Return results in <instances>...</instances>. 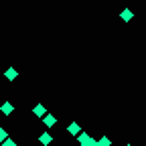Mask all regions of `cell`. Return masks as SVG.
Returning <instances> with one entry per match:
<instances>
[{
	"instance_id": "cell-1",
	"label": "cell",
	"mask_w": 146,
	"mask_h": 146,
	"mask_svg": "<svg viewBox=\"0 0 146 146\" xmlns=\"http://www.w3.org/2000/svg\"><path fill=\"white\" fill-rule=\"evenodd\" d=\"M43 122H45V126H47V128H53L55 124H57L55 116H51V114H45V116H43Z\"/></svg>"
},
{
	"instance_id": "cell-2",
	"label": "cell",
	"mask_w": 146,
	"mask_h": 146,
	"mask_svg": "<svg viewBox=\"0 0 146 146\" xmlns=\"http://www.w3.org/2000/svg\"><path fill=\"white\" fill-rule=\"evenodd\" d=\"M33 114H35L36 118H43V116L47 114V110H45V106H41V104H36V106H35V110H33Z\"/></svg>"
},
{
	"instance_id": "cell-3",
	"label": "cell",
	"mask_w": 146,
	"mask_h": 146,
	"mask_svg": "<svg viewBox=\"0 0 146 146\" xmlns=\"http://www.w3.org/2000/svg\"><path fill=\"white\" fill-rule=\"evenodd\" d=\"M0 110H2V114H4V116H8V114H12V112H14V106H12L10 102H4Z\"/></svg>"
},
{
	"instance_id": "cell-4",
	"label": "cell",
	"mask_w": 146,
	"mask_h": 146,
	"mask_svg": "<svg viewBox=\"0 0 146 146\" xmlns=\"http://www.w3.org/2000/svg\"><path fill=\"white\" fill-rule=\"evenodd\" d=\"M67 132H69L71 136H77V134H79V124H77V122L69 124V126H67Z\"/></svg>"
},
{
	"instance_id": "cell-5",
	"label": "cell",
	"mask_w": 146,
	"mask_h": 146,
	"mask_svg": "<svg viewBox=\"0 0 146 146\" xmlns=\"http://www.w3.org/2000/svg\"><path fill=\"white\" fill-rule=\"evenodd\" d=\"M4 75H6V79H10V81H12V79H16V75H18V73H16V69H14V67H8Z\"/></svg>"
},
{
	"instance_id": "cell-6",
	"label": "cell",
	"mask_w": 146,
	"mask_h": 146,
	"mask_svg": "<svg viewBox=\"0 0 146 146\" xmlns=\"http://www.w3.org/2000/svg\"><path fill=\"white\" fill-rule=\"evenodd\" d=\"M39 140H41V144H45V146H47V144H51V140H53V138H51V134H49V132H43Z\"/></svg>"
},
{
	"instance_id": "cell-7",
	"label": "cell",
	"mask_w": 146,
	"mask_h": 146,
	"mask_svg": "<svg viewBox=\"0 0 146 146\" xmlns=\"http://www.w3.org/2000/svg\"><path fill=\"white\" fill-rule=\"evenodd\" d=\"M120 16H122V21H126V23H128V21L132 18V10H130V8H126V10H122V14H120Z\"/></svg>"
},
{
	"instance_id": "cell-8",
	"label": "cell",
	"mask_w": 146,
	"mask_h": 146,
	"mask_svg": "<svg viewBox=\"0 0 146 146\" xmlns=\"http://www.w3.org/2000/svg\"><path fill=\"white\" fill-rule=\"evenodd\" d=\"M83 146H98V142H96L94 138H91V136H89V138H87V140L83 142Z\"/></svg>"
},
{
	"instance_id": "cell-9",
	"label": "cell",
	"mask_w": 146,
	"mask_h": 146,
	"mask_svg": "<svg viewBox=\"0 0 146 146\" xmlns=\"http://www.w3.org/2000/svg\"><path fill=\"white\" fill-rule=\"evenodd\" d=\"M110 144H112V142H110V138H106V136L98 142V146H110Z\"/></svg>"
},
{
	"instance_id": "cell-10",
	"label": "cell",
	"mask_w": 146,
	"mask_h": 146,
	"mask_svg": "<svg viewBox=\"0 0 146 146\" xmlns=\"http://www.w3.org/2000/svg\"><path fill=\"white\" fill-rule=\"evenodd\" d=\"M8 138V134H6V130H4V128H0V142H4Z\"/></svg>"
},
{
	"instance_id": "cell-11",
	"label": "cell",
	"mask_w": 146,
	"mask_h": 146,
	"mask_svg": "<svg viewBox=\"0 0 146 146\" xmlns=\"http://www.w3.org/2000/svg\"><path fill=\"white\" fill-rule=\"evenodd\" d=\"M2 144H4V146H16V142H14V140H10V138H6Z\"/></svg>"
},
{
	"instance_id": "cell-12",
	"label": "cell",
	"mask_w": 146,
	"mask_h": 146,
	"mask_svg": "<svg viewBox=\"0 0 146 146\" xmlns=\"http://www.w3.org/2000/svg\"><path fill=\"white\" fill-rule=\"evenodd\" d=\"M126 146H132V144H126Z\"/></svg>"
},
{
	"instance_id": "cell-13",
	"label": "cell",
	"mask_w": 146,
	"mask_h": 146,
	"mask_svg": "<svg viewBox=\"0 0 146 146\" xmlns=\"http://www.w3.org/2000/svg\"><path fill=\"white\" fill-rule=\"evenodd\" d=\"M79 146H83V144H79Z\"/></svg>"
}]
</instances>
